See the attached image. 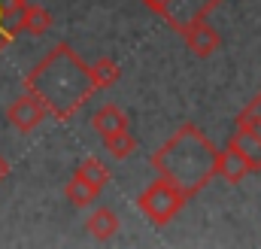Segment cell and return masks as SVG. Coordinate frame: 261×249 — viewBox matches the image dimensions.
<instances>
[{"label": "cell", "mask_w": 261, "mask_h": 249, "mask_svg": "<svg viewBox=\"0 0 261 249\" xmlns=\"http://www.w3.org/2000/svg\"><path fill=\"white\" fill-rule=\"evenodd\" d=\"M228 146L243 155V161L252 167V173L261 170V140L255 134H249L246 128H234V134L228 137Z\"/></svg>", "instance_id": "cell-9"}, {"label": "cell", "mask_w": 261, "mask_h": 249, "mask_svg": "<svg viewBox=\"0 0 261 249\" xmlns=\"http://www.w3.org/2000/svg\"><path fill=\"white\" fill-rule=\"evenodd\" d=\"M6 177H9V161L0 155V186H3V180H6Z\"/></svg>", "instance_id": "cell-19"}, {"label": "cell", "mask_w": 261, "mask_h": 249, "mask_svg": "<svg viewBox=\"0 0 261 249\" xmlns=\"http://www.w3.org/2000/svg\"><path fill=\"white\" fill-rule=\"evenodd\" d=\"M240 113H243V116H249V119H258V122H261V91L249 101V104H246V107H243V110H240Z\"/></svg>", "instance_id": "cell-17"}, {"label": "cell", "mask_w": 261, "mask_h": 249, "mask_svg": "<svg viewBox=\"0 0 261 249\" xmlns=\"http://www.w3.org/2000/svg\"><path fill=\"white\" fill-rule=\"evenodd\" d=\"M222 3L225 0H143V6L164 18L176 34L197 18H210V12H216Z\"/></svg>", "instance_id": "cell-4"}, {"label": "cell", "mask_w": 261, "mask_h": 249, "mask_svg": "<svg viewBox=\"0 0 261 249\" xmlns=\"http://www.w3.org/2000/svg\"><path fill=\"white\" fill-rule=\"evenodd\" d=\"M24 91L43 104L46 116L70 122L97 88L91 79V64L82 61V55L73 46L58 43L24 76Z\"/></svg>", "instance_id": "cell-1"}, {"label": "cell", "mask_w": 261, "mask_h": 249, "mask_svg": "<svg viewBox=\"0 0 261 249\" xmlns=\"http://www.w3.org/2000/svg\"><path fill=\"white\" fill-rule=\"evenodd\" d=\"M186 194L179 191L176 186H170L167 180H155V183H149V186L143 188L140 194H137V210L152 222V225H170L176 216H179V210L186 207Z\"/></svg>", "instance_id": "cell-3"}, {"label": "cell", "mask_w": 261, "mask_h": 249, "mask_svg": "<svg viewBox=\"0 0 261 249\" xmlns=\"http://www.w3.org/2000/svg\"><path fill=\"white\" fill-rule=\"evenodd\" d=\"M249 173H252V167H249V164L243 161V155L234 152L231 146H228L225 152H216V180H222V183H228V186H237V183H243Z\"/></svg>", "instance_id": "cell-7"}, {"label": "cell", "mask_w": 261, "mask_h": 249, "mask_svg": "<svg viewBox=\"0 0 261 249\" xmlns=\"http://www.w3.org/2000/svg\"><path fill=\"white\" fill-rule=\"evenodd\" d=\"M216 146L195 122H182L149 158L161 180L176 186L186 197H195L216 180Z\"/></svg>", "instance_id": "cell-2"}, {"label": "cell", "mask_w": 261, "mask_h": 249, "mask_svg": "<svg viewBox=\"0 0 261 249\" xmlns=\"http://www.w3.org/2000/svg\"><path fill=\"white\" fill-rule=\"evenodd\" d=\"M91 79H94V88H110L122 79V67L113 61V58H97L91 64Z\"/></svg>", "instance_id": "cell-15"}, {"label": "cell", "mask_w": 261, "mask_h": 249, "mask_svg": "<svg viewBox=\"0 0 261 249\" xmlns=\"http://www.w3.org/2000/svg\"><path fill=\"white\" fill-rule=\"evenodd\" d=\"M12 40H15V34H9L6 28H0V52H3V49H6V46L12 43Z\"/></svg>", "instance_id": "cell-18"}, {"label": "cell", "mask_w": 261, "mask_h": 249, "mask_svg": "<svg viewBox=\"0 0 261 249\" xmlns=\"http://www.w3.org/2000/svg\"><path fill=\"white\" fill-rule=\"evenodd\" d=\"M179 34H182L189 52L197 55V58H213V55L219 52V46H222L219 31H216L206 18H197V21H192V24H186Z\"/></svg>", "instance_id": "cell-6"}, {"label": "cell", "mask_w": 261, "mask_h": 249, "mask_svg": "<svg viewBox=\"0 0 261 249\" xmlns=\"http://www.w3.org/2000/svg\"><path fill=\"white\" fill-rule=\"evenodd\" d=\"M91 128H94V131L100 134V140H103V137H110V134H116V131L128 128V116H125V110H122V107L107 104V107H100V110L91 116Z\"/></svg>", "instance_id": "cell-11"}, {"label": "cell", "mask_w": 261, "mask_h": 249, "mask_svg": "<svg viewBox=\"0 0 261 249\" xmlns=\"http://www.w3.org/2000/svg\"><path fill=\"white\" fill-rule=\"evenodd\" d=\"M64 197L73 204V207H91L97 197H100V188L94 186V183H88V180H82V177H70L67 180V186H64Z\"/></svg>", "instance_id": "cell-12"}, {"label": "cell", "mask_w": 261, "mask_h": 249, "mask_svg": "<svg viewBox=\"0 0 261 249\" xmlns=\"http://www.w3.org/2000/svg\"><path fill=\"white\" fill-rule=\"evenodd\" d=\"M46 119V110H43V104L34 97V94H21V97H15L9 107H6V122L12 124L18 134H31L34 128H40Z\"/></svg>", "instance_id": "cell-5"}, {"label": "cell", "mask_w": 261, "mask_h": 249, "mask_svg": "<svg viewBox=\"0 0 261 249\" xmlns=\"http://www.w3.org/2000/svg\"><path fill=\"white\" fill-rule=\"evenodd\" d=\"M103 146H107V152H110L116 161H125V158H130V155L137 152V137L130 134L128 128H122V131L103 137Z\"/></svg>", "instance_id": "cell-13"}, {"label": "cell", "mask_w": 261, "mask_h": 249, "mask_svg": "<svg viewBox=\"0 0 261 249\" xmlns=\"http://www.w3.org/2000/svg\"><path fill=\"white\" fill-rule=\"evenodd\" d=\"M73 173H76V177H82V180H88V183H94L100 191H103V188H107V183L113 180L110 167H107L100 158H94V155H88V158H85V161L73 170Z\"/></svg>", "instance_id": "cell-14"}, {"label": "cell", "mask_w": 261, "mask_h": 249, "mask_svg": "<svg viewBox=\"0 0 261 249\" xmlns=\"http://www.w3.org/2000/svg\"><path fill=\"white\" fill-rule=\"evenodd\" d=\"M85 228H88V234H91L97 243H107V240H113V237L119 234L122 222H119V216H116L110 207H97V210L88 216Z\"/></svg>", "instance_id": "cell-8"}, {"label": "cell", "mask_w": 261, "mask_h": 249, "mask_svg": "<svg viewBox=\"0 0 261 249\" xmlns=\"http://www.w3.org/2000/svg\"><path fill=\"white\" fill-rule=\"evenodd\" d=\"M237 128H246L249 134H255V137L261 140V122H258V119H249V116L237 113Z\"/></svg>", "instance_id": "cell-16"}, {"label": "cell", "mask_w": 261, "mask_h": 249, "mask_svg": "<svg viewBox=\"0 0 261 249\" xmlns=\"http://www.w3.org/2000/svg\"><path fill=\"white\" fill-rule=\"evenodd\" d=\"M49 28H52V15H49V9L40 6V3H24V12H21V18H18L15 34L43 37V34H49Z\"/></svg>", "instance_id": "cell-10"}]
</instances>
